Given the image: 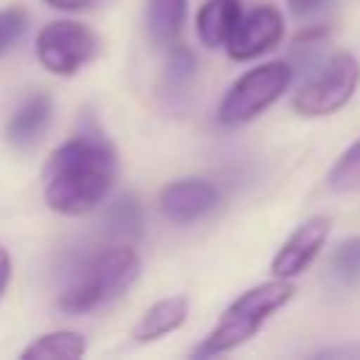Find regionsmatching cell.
Wrapping results in <instances>:
<instances>
[{
    "label": "cell",
    "instance_id": "ffe728a7",
    "mask_svg": "<svg viewBox=\"0 0 360 360\" xmlns=\"http://www.w3.org/2000/svg\"><path fill=\"white\" fill-rule=\"evenodd\" d=\"M326 3H329V0H287V8H290L292 17L304 20V17H312L315 11H321Z\"/></svg>",
    "mask_w": 360,
    "mask_h": 360
},
{
    "label": "cell",
    "instance_id": "6da1fadb",
    "mask_svg": "<svg viewBox=\"0 0 360 360\" xmlns=\"http://www.w3.org/2000/svg\"><path fill=\"white\" fill-rule=\"evenodd\" d=\"M115 172L118 158L107 138L73 135L48 155L42 166V197L56 214H90L112 191Z\"/></svg>",
    "mask_w": 360,
    "mask_h": 360
},
{
    "label": "cell",
    "instance_id": "8992f818",
    "mask_svg": "<svg viewBox=\"0 0 360 360\" xmlns=\"http://www.w3.org/2000/svg\"><path fill=\"white\" fill-rule=\"evenodd\" d=\"M98 51V37L84 22L53 20L39 28L34 53L39 65L53 76H76Z\"/></svg>",
    "mask_w": 360,
    "mask_h": 360
},
{
    "label": "cell",
    "instance_id": "7402d4cb",
    "mask_svg": "<svg viewBox=\"0 0 360 360\" xmlns=\"http://www.w3.org/2000/svg\"><path fill=\"white\" fill-rule=\"evenodd\" d=\"M45 3L53 8H62V11H76V8H87L93 0H45Z\"/></svg>",
    "mask_w": 360,
    "mask_h": 360
},
{
    "label": "cell",
    "instance_id": "7c38bea8",
    "mask_svg": "<svg viewBox=\"0 0 360 360\" xmlns=\"http://www.w3.org/2000/svg\"><path fill=\"white\" fill-rule=\"evenodd\" d=\"M242 0H205L197 11V37L205 48H225L242 20Z\"/></svg>",
    "mask_w": 360,
    "mask_h": 360
},
{
    "label": "cell",
    "instance_id": "ac0fdd59",
    "mask_svg": "<svg viewBox=\"0 0 360 360\" xmlns=\"http://www.w3.org/2000/svg\"><path fill=\"white\" fill-rule=\"evenodd\" d=\"M28 31V11L20 6H8L0 8V59L22 39V34Z\"/></svg>",
    "mask_w": 360,
    "mask_h": 360
},
{
    "label": "cell",
    "instance_id": "7a4b0ae2",
    "mask_svg": "<svg viewBox=\"0 0 360 360\" xmlns=\"http://www.w3.org/2000/svg\"><path fill=\"white\" fill-rule=\"evenodd\" d=\"M138 270L141 259L129 242L98 248L70 267L56 295V309L65 315H87L118 298L138 278Z\"/></svg>",
    "mask_w": 360,
    "mask_h": 360
},
{
    "label": "cell",
    "instance_id": "8fae6325",
    "mask_svg": "<svg viewBox=\"0 0 360 360\" xmlns=\"http://www.w3.org/2000/svg\"><path fill=\"white\" fill-rule=\"evenodd\" d=\"M188 318V298L186 295H169V298H160L155 301L143 315L141 321L135 323L132 329V340L135 343H152V340H160L166 335H172L174 329H180Z\"/></svg>",
    "mask_w": 360,
    "mask_h": 360
},
{
    "label": "cell",
    "instance_id": "4fadbf2b",
    "mask_svg": "<svg viewBox=\"0 0 360 360\" xmlns=\"http://www.w3.org/2000/svg\"><path fill=\"white\" fill-rule=\"evenodd\" d=\"M188 0H146V37L155 48H169L177 42L186 22Z\"/></svg>",
    "mask_w": 360,
    "mask_h": 360
},
{
    "label": "cell",
    "instance_id": "5bb4252c",
    "mask_svg": "<svg viewBox=\"0 0 360 360\" xmlns=\"http://www.w3.org/2000/svg\"><path fill=\"white\" fill-rule=\"evenodd\" d=\"M87 352V340L82 332H70V329H59V332H48L34 338V343H28L22 349L25 360H79Z\"/></svg>",
    "mask_w": 360,
    "mask_h": 360
},
{
    "label": "cell",
    "instance_id": "ba28073f",
    "mask_svg": "<svg viewBox=\"0 0 360 360\" xmlns=\"http://www.w3.org/2000/svg\"><path fill=\"white\" fill-rule=\"evenodd\" d=\"M329 217H309L304 219L287 239L284 245L276 250L273 262H270V273L276 278H295L301 276L321 253V248L326 245L329 236Z\"/></svg>",
    "mask_w": 360,
    "mask_h": 360
},
{
    "label": "cell",
    "instance_id": "277c9868",
    "mask_svg": "<svg viewBox=\"0 0 360 360\" xmlns=\"http://www.w3.org/2000/svg\"><path fill=\"white\" fill-rule=\"evenodd\" d=\"M292 82V65L290 62H264L250 70H245L219 98L217 121L222 127H242L259 118L270 104L281 98V93Z\"/></svg>",
    "mask_w": 360,
    "mask_h": 360
},
{
    "label": "cell",
    "instance_id": "52a82bcc",
    "mask_svg": "<svg viewBox=\"0 0 360 360\" xmlns=\"http://www.w3.org/2000/svg\"><path fill=\"white\" fill-rule=\"evenodd\" d=\"M281 37H284L281 11L270 3H262V6H253L242 14L225 51L233 62H248V59H256V56L273 51L281 42Z\"/></svg>",
    "mask_w": 360,
    "mask_h": 360
},
{
    "label": "cell",
    "instance_id": "3957f363",
    "mask_svg": "<svg viewBox=\"0 0 360 360\" xmlns=\"http://www.w3.org/2000/svg\"><path fill=\"white\" fill-rule=\"evenodd\" d=\"M295 287L290 278H270L250 290H245L239 298H233L225 312L219 315L217 326L191 349V357H217L225 352H233L236 346L248 343L273 312H278L290 298Z\"/></svg>",
    "mask_w": 360,
    "mask_h": 360
},
{
    "label": "cell",
    "instance_id": "2e32d148",
    "mask_svg": "<svg viewBox=\"0 0 360 360\" xmlns=\"http://www.w3.org/2000/svg\"><path fill=\"white\" fill-rule=\"evenodd\" d=\"M194 76H197V56H194V51L186 48L183 42L169 45L166 73H163L166 87H169V90H186Z\"/></svg>",
    "mask_w": 360,
    "mask_h": 360
},
{
    "label": "cell",
    "instance_id": "9c48e42d",
    "mask_svg": "<svg viewBox=\"0 0 360 360\" xmlns=\"http://www.w3.org/2000/svg\"><path fill=\"white\" fill-rule=\"evenodd\" d=\"M219 202V191L214 183L202 177H183L163 186L158 205L160 214L174 225H191L202 217H208Z\"/></svg>",
    "mask_w": 360,
    "mask_h": 360
},
{
    "label": "cell",
    "instance_id": "e0dca14e",
    "mask_svg": "<svg viewBox=\"0 0 360 360\" xmlns=\"http://www.w3.org/2000/svg\"><path fill=\"white\" fill-rule=\"evenodd\" d=\"M329 267L335 278H340L343 284H354L360 278V236L340 239L329 256Z\"/></svg>",
    "mask_w": 360,
    "mask_h": 360
},
{
    "label": "cell",
    "instance_id": "30bf717a",
    "mask_svg": "<svg viewBox=\"0 0 360 360\" xmlns=\"http://www.w3.org/2000/svg\"><path fill=\"white\" fill-rule=\"evenodd\" d=\"M53 118V98L48 93H31L8 118L6 124V138L17 149H31L39 143L45 129L51 127Z\"/></svg>",
    "mask_w": 360,
    "mask_h": 360
},
{
    "label": "cell",
    "instance_id": "44dd1931",
    "mask_svg": "<svg viewBox=\"0 0 360 360\" xmlns=\"http://www.w3.org/2000/svg\"><path fill=\"white\" fill-rule=\"evenodd\" d=\"M8 281H11V256H8V250L0 245V298H3L6 290H8Z\"/></svg>",
    "mask_w": 360,
    "mask_h": 360
},
{
    "label": "cell",
    "instance_id": "d6986e66",
    "mask_svg": "<svg viewBox=\"0 0 360 360\" xmlns=\"http://www.w3.org/2000/svg\"><path fill=\"white\" fill-rule=\"evenodd\" d=\"M107 219L115 225V231L118 233H135L138 228H141V208L135 205V200L132 197H121L112 208H110V214H107ZM110 225V228H112Z\"/></svg>",
    "mask_w": 360,
    "mask_h": 360
},
{
    "label": "cell",
    "instance_id": "5b68a950",
    "mask_svg": "<svg viewBox=\"0 0 360 360\" xmlns=\"http://www.w3.org/2000/svg\"><path fill=\"white\" fill-rule=\"evenodd\" d=\"M360 84V62L349 51L332 53L292 96V110L304 118H321L338 112L352 101Z\"/></svg>",
    "mask_w": 360,
    "mask_h": 360
},
{
    "label": "cell",
    "instance_id": "9a60e30c",
    "mask_svg": "<svg viewBox=\"0 0 360 360\" xmlns=\"http://www.w3.org/2000/svg\"><path fill=\"white\" fill-rule=\"evenodd\" d=\"M326 186L335 194L360 191V138L349 149H343V155L332 163V169L326 174Z\"/></svg>",
    "mask_w": 360,
    "mask_h": 360
}]
</instances>
